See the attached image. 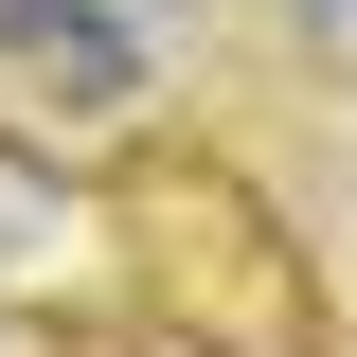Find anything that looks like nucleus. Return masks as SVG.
Here are the masks:
<instances>
[{
  "instance_id": "nucleus-1",
  "label": "nucleus",
  "mask_w": 357,
  "mask_h": 357,
  "mask_svg": "<svg viewBox=\"0 0 357 357\" xmlns=\"http://www.w3.org/2000/svg\"><path fill=\"white\" fill-rule=\"evenodd\" d=\"M107 321L161 357H321V250L268 215L250 161H126L107 178Z\"/></svg>"
},
{
  "instance_id": "nucleus-3",
  "label": "nucleus",
  "mask_w": 357,
  "mask_h": 357,
  "mask_svg": "<svg viewBox=\"0 0 357 357\" xmlns=\"http://www.w3.org/2000/svg\"><path fill=\"white\" fill-rule=\"evenodd\" d=\"M0 304L18 321H107V161L0 126Z\"/></svg>"
},
{
  "instance_id": "nucleus-2",
  "label": "nucleus",
  "mask_w": 357,
  "mask_h": 357,
  "mask_svg": "<svg viewBox=\"0 0 357 357\" xmlns=\"http://www.w3.org/2000/svg\"><path fill=\"white\" fill-rule=\"evenodd\" d=\"M161 18L143 0H0V126H36V143H107L161 107Z\"/></svg>"
},
{
  "instance_id": "nucleus-4",
  "label": "nucleus",
  "mask_w": 357,
  "mask_h": 357,
  "mask_svg": "<svg viewBox=\"0 0 357 357\" xmlns=\"http://www.w3.org/2000/svg\"><path fill=\"white\" fill-rule=\"evenodd\" d=\"M0 357H89V321H18L0 304Z\"/></svg>"
}]
</instances>
